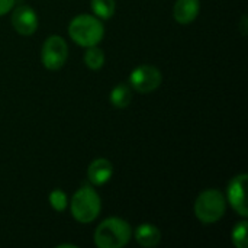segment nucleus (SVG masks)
Returning <instances> with one entry per match:
<instances>
[{
    "label": "nucleus",
    "instance_id": "obj_1",
    "mask_svg": "<svg viewBox=\"0 0 248 248\" xmlns=\"http://www.w3.org/2000/svg\"><path fill=\"white\" fill-rule=\"evenodd\" d=\"M132 237L131 225L121 218H108L94 231V244L99 248L125 247Z\"/></svg>",
    "mask_w": 248,
    "mask_h": 248
},
{
    "label": "nucleus",
    "instance_id": "obj_2",
    "mask_svg": "<svg viewBox=\"0 0 248 248\" xmlns=\"http://www.w3.org/2000/svg\"><path fill=\"white\" fill-rule=\"evenodd\" d=\"M70 38L80 46L89 48L97 45L105 36L102 20L92 15H78L68 25Z\"/></svg>",
    "mask_w": 248,
    "mask_h": 248
},
{
    "label": "nucleus",
    "instance_id": "obj_3",
    "mask_svg": "<svg viewBox=\"0 0 248 248\" xmlns=\"http://www.w3.org/2000/svg\"><path fill=\"white\" fill-rule=\"evenodd\" d=\"M71 215L80 224L93 222L102 209L100 196L92 186H81L70 202Z\"/></svg>",
    "mask_w": 248,
    "mask_h": 248
},
{
    "label": "nucleus",
    "instance_id": "obj_4",
    "mask_svg": "<svg viewBox=\"0 0 248 248\" xmlns=\"http://www.w3.org/2000/svg\"><path fill=\"white\" fill-rule=\"evenodd\" d=\"M227 211V198L218 189L203 190L195 202V215L203 224L218 222Z\"/></svg>",
    "mask_w": 248,
    "mask_h": 248
},
{
    "label": "nucleus",
    "instance_id": "obj_5",
    "mask_svg": "<svg viewBox=\"0 0 248 248\" xmlns=\"http://www.w3.org/2000/svg\"><path fill=\"white\" fill-rule=\"evenodd\" d=\"M68 58V45L60 35H51L45 39L41 49V61L46 70L57 71L64 67Z\"/></svg>",
    "mask_w": 248,
    "mask_h": 248
},
{
    "label": "nucleus",
    "instance_id": "obj_6",
    "mask_svg": "<svg viewBox=\"0 0 248 248\" xmlns=\"http://www.w3.org/2000/svg\"><path fill=\"white\" fill-rule=\"evenodd\" d=\"M163 81L161 71L154 65H140L129 76V86L138 93H151L160 87Z\"/></svg>",
    "mask_w": 248,
    "mask_h": 248
},
{
    "label": "nucleus",
    "instance_id": "obj_7",
    "mask_svg": "<svg viewBox=\"0 0 248 248\" xmlns=\"http://www.w3.org/2000/svg\"><path fill=\"white\" fill-rule=\"evenodd\" d=\"M247 179L248 176L246 173L237 174L235 177L231 179L228 189H227V202H230L232 209L243 218L248 217L247 193H246Z\"/></svg>",
    "mask_w": 248,
    "mask_h": 248
},
{
    "label": "nucleus",
    "instance_id": "obj_8",
    "mask_svg": "<svg viewBox=\"0 0 248 248\" xmlns=\"http://www.w3.org/2000/svg\"><path fill=\"white\" fill-rule=\"evenodd\" d=\"M12 26L17 33L23 36L35 33L38 29V16L35 10L26 4L17 6L12 13Z\"/></svg>",
    "mask_w": 248,
    "mask_h": 248
},
{
    "label": "nucleus",
    "instance_id": "obj_9",
    "mask_svg": "<svg viewBox=\"0 0 248 248\" xmlns=\"http://www.w3.org/2000/svg\"><path fill=\"white\" fill-rule=\"evenodd\" d=\"M113 174V166L106 158H96L87 169V179L94 186H102L110 180Z\"/></svg>",
    "mask_w": 248,
    "mask_h": 248
},
{
    "label": "nucleus",
    "instance_id": "obj_10",
    "mask_svg": "<svg viewBox=\"0 0 248 248\" xmlns=\"http://www.w3.org/2000/svg\"><path fill=\"white\" fill-rule=\"evenodd\" d=\"M199 12H201L199 0H177L174 3L173 16L177 23L189 25L198 17Z\"/></svg>",
    "mask_w": 248,
    "mask_h": 248
},
{
    "label": "nucleus",
    "instance_id": "obj_11",
    "mask_svg": "<svg viewBox=\"0 0 248 248\" xmlns=\"http://www.w3.org/2000/svg\"><path fill=\"white\" fill-rule=\"evenodd\" d=\"M135 240L137 243L144 248H153L157 247L161 241V232L160 230L153 225V224H141L138 225V228L135 230Z\"/></svg>",
    "mask_w": 248,
    "mask_h": 248
},
{
    "label": "nucleus",
    "instance_id": "obj_12",
    "mask_svg": "<svg viewBox=\"0 0 248 248\" xmlns=\"http://www.w3.org/2000/svg\"><path fill=\"white\" fill-rule=\"evenodd\" d=\"M132 100V89L126 83L116 84L110 92V103L116 109H125Z\"/></svg>",
    "mask_w": 248,
    "mask_h": 248
},
{
    "label": "nucleus",
    "instance_id": "obj_13",
    "mask_svg": "<svg viewBox=\"0 0 248 248\" xmlns=\"http://www.w3.org/2000/svg\"><path fill=\"white\" fill-rule=\"evenodd\" d=\"M92 10L99 19H110L115 15L116 3L115 0H92Z\"/></svg>",
    "mask_w": 248,
    "mask_h": 248
},
{
    "label": "nucleus",
    "instance_id": "obj_14",
    "mask_svg": "<svg viewBox=\"0 0 248 248\" xmlns=\"http://www.w3.org/2000/svg\"><path fill=\"white\" fill-rule=\"evenodd\" d=\"M84 64L90 70H100L105 64V52L103 49L97 48V45L89 46L84 54Z\"/></svg>",
    "mask_w": 248,
    "mask_h": 248
},
{
    "label": "nucleus",
    "instance_id": "obj_15",
    "mask_svg": "<svg viewBox=\"0 0 248 248\" xmlns=\"http://www.w3.org/2000/svg\"><path fill=\"white\" fill-rule=\"evenodd\" d=\"M247 221H241L238 224H235L231 238H232V244L237 248H247L248 238H247Z\"/></svg>",
    "mask_w": 248,
    "mask_h": 248
},
{
    "label": "nucleus",
    "instance_id": "obj_16",
    "mask_svg": "<svg viewBox=\"0 0 248 248\" xmlns=\"http://www.w3.org/2000/svg\"><path fill=\"white\" fill-rule=\"evenodd\" d=\"M49 205L54 208V211L57 212H62L67 205H68V201H67V195L61 190V189H55L51 192L49 195Z\"/></svg>",
    "mask_w": 248,
    "mask_h": 248
},
{
    "label": "nucleus",
    "instance_id": "obj_17",
    "mask_svg": "<svg viewBox=\"0 0 248 248\" xmlns=\"http://www.w3.org/2000/svg\"><path fill=\"white\" fill-rule=\"evenodd\" d=\"M15 6V0H0V16L9 13Z\"/></svg>",
    "mask_w": 248,
    "mask_h": 248
},
{
    "label": "nucleus",
    "instance_id": "obj_18",
    "mask_svg": "<svg viewBox=\"0 0 248 248\" xmlns=\"http://www.w3.org/2000/svg\"><path fill=\"white\" fill-rule=\"evenodd\" d=\"M64 247L77 248V246H73V244H61V246H57V248H64Z\"/></svg>",
    "mask_w": 248,
    "mask_h": 248
},
{
    "label": "nucleus",
    "instance_id": "obj_19",
    "mask_svg": "<svg viewBox=\"0 0 248 248\" xmlns=\"http://www.w3.org/2000/svg\"><path fill=\"white\" fill-rule=\"evenodd\" d=\"M246 19H247V17H246V15H244V16H243V20L246 22ZM243 33L246 35V25H243Z\"/></svg>",
    "mask_w": 248,
    "mask_h": 248
}]
</instances>
